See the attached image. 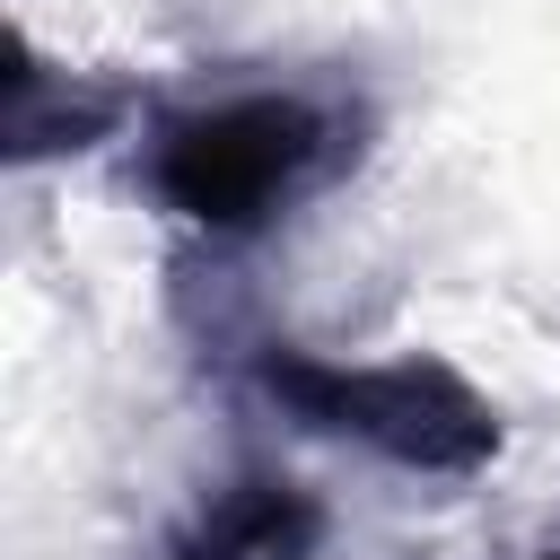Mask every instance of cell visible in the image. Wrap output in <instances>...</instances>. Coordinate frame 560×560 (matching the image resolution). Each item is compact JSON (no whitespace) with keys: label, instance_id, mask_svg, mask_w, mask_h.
I'll return each instance as SVG.
<instances>
[{"label":"cell","instance_id":"1","mask_svg":"<svg viewBox=\"0 0 560 560\" xmlns=\"http://www.w3.org/2000/svg\"><path fill=\"white\" fill-rule=\"evenodd\" d=\"M376 105L350 79H219L140 114V192L210 245H254L359 175Z\"/></svg>","mask_w":560,"mask_h":560},{"label":"cell","instance_id":"3","mask_svg":"<svg viewBox=\"0 0 560 560\" xmlns=\"http://www.w3.org/2000/svg\"><path fill=\"white\" fill-rule=\"evenodd\" d=\"M158 96L122 70H61L35 52V35H9V122L0 149L9 166H44V158H79L96 140H114L131 114H149Z\"/></svg>","mask_w":560,"mask_h":560},{"label":"cell","instance_id":"2","mask_svg":"<svg viewBox=\"0 0 560 560\" xmlns=\"http://www.w3.org/2000/svg\"><path fill=\"white\" fill-rule=\"evenodd\" d=\"M245 385L315 429V438H341L394 472H420V481H472L499 464L508 446V420L499 402L438 350H402V359H324L306 341H254L245 350Z\"/></svg>","mask_w":560,"mask_h":560},{"label":"cell","instance_id":"5","mask_svg":"<svg viewBox=\"0 0 560 560\" xmlns=\"http://www.w3.org/2000/svg\"><path fill=\"white\" fill-rule=\"evenodd\" d=\"M542 560H560V551H542Z\"/></svg>","mask_w":560,"mask_h":560},{"label":"cell","instance_id":"4","mask_svg":"<svg viewBox=\"0 0 560 560\" xmlns=\"http://www.w3.org/2000/svg\"><path fill=\"white\" fill-rule=\"evenodd\" d=\"M332 534V508L289 472H236L219 481L166 542V560H315Z\"/></svg>","mask_w":560,"mask_h":560}]
</instances>
